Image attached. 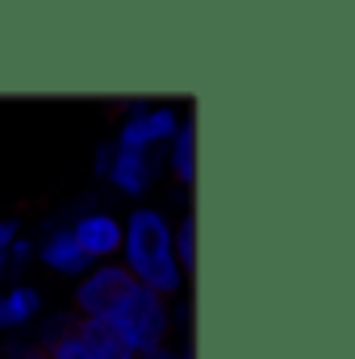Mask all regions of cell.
Masks as SVG:
<instances>
[{"label":"cell","mask_w":355,"mask_h":359,"mask_svg":"<svg viewBox=\"0 0 355 359\" xmlns=\"http://www.w3.org/2000/svg\"><path fill=\"white\" fill-rule=\"evenodd\" d=\"M121 268L134 276V284L159 292L163 301L184 288V271L172 251V222L155 205H138L121 222Z\"/></svg>","instance_id":"cell-1"},{"label":"cell","mask_w":355,"mask_h":359,"mask_svg":"<svg viewBox=\"0 0 355 359\" xmlns=\"http://www.w3.org/2000/svg\"><path fill=\"white\" fill-rule=\"evenodd\" d=\"M105 326H109L134 355L155 351V347H168V339H172V301H163L159 292L134 284L130 297L105 318Z\"/></svg>","instance_id":"cell-2"},{"label":"cell","mask_w":355,"mask_h":359,"mask_svg":"<svg viewBox=\"0 0 355 359\" xmlns=\"http://www.w3.org/2000/svg\"><path fill=\"white\" fill-rule=\"evenodd\" d=\"M180 130V113L168 104H147V100H134L126 121H121V134L113 138L117 151H138V155H155L159 147L172 142V134Z\"/></svg>","instance_id":"cell-3"},{"label":"cell","mask_w":355,"mask_h":359,"mask_svg":"<svg viewBox=\"0 0 355 359\" xmlns=\"http://www.w3.org/2000/svg\"><path fill=\"white\" fill-rule=\"evenodd\" d=\"M134 288V276L121 264H96L76 284V322H105Z\"/></svg>","instance_id":"cell-4"},{"label":"cell","mask_w":355,"mask_h":359,"mask_svg":"<svg viewBox=\"0 0 355 359\" xmlns=\"http://www.w3.org/2000/svg\"><path fill=\"white\" fill-rule=\"evenodd\" d=\"M67 230H72V238L80 243V251L92 264H113V255L121 251V222L113 213H105V209L80 213Z\"/></svg>","instance_id":"cell-5"},{"label":"cell","mask_w":355,"mask_h":359,"mask_svg":"<svg viewBox=\"0 0 355 359\" xmlns=\"http://www.w3.org/2000/svg\"><path fill=\"white\" fill-rule=\"evenodd\" d=\"M34 259H42V268L55 271V276H72V280H84L92 271V259L80 251V243L72 238L67 226H55L38 247H34Z\"/></svg>","instance_id":"cell-6"},{"label":"cell","mask_w":355,"mask_h":359,"mask_svg":"<svg viewBox=\"0 0 355 359\" xmlns=\"http://www.w3.org/2000/svg\"><path fill=\"white\" fill-rule=\"evenodd\" d=\"M109 184L121 196H147L155 188V155H138V151H117L113 147V163H109Z\"/></svg>","instance_id":"cell-7"},{"label":"cell","mask_w":355,"mask_h":359,"mask_svg":"<svg viewBox=\"0 0 355 359\" xmlns=\"http://www.w3.org/2000/svg\"><path fill=\"white\" fill-rule=\"evenodd\" d=\"M42 318V292L34 284H13L0 292V330H21Z\"/></svg>","instance_id":"cell-8"},{"label":"cell","mask_w":355,"mask_h":359,"mask_svg":"<svg viewBox=\"0 0 355 359\" xmlns=\"http://www.w3.org/2000/svg\"><path fill=\"white\" fill-rule=\"evenodd\" d=\"M168 168H172L176 184H188V188L196 184V126H192V117L180 121V130L168 142Z\"/></svg>","instance_id":"cell-9"},{"label":"cell","mask_w":355,"mask_h":359,"mask_svg":"<svg viewBox=\"0 0 355 359\" xmlns=\"http://www.w3.org/2000/svg\"><path fill=\"white\" fill-rule=\"evenodd\" d=\"M76 339L92 359H134V351L105 326V322H76Z\"/></svg>","instance_id":"cell-10"},{"label":"cell","mask_w":355,"mask_h":359,"mask_svg":"<svg viewBox=\"0 0 355 359\" xmlns=\"http://www.w3.org/2000/svg\"><path fill=\"white\" fill-rule=\"evenodd\" d=\"M172 251H176V264L184 276H192L196 268V217L184 213L176 226H172Z\"/></svg>","instance_id":"cell-11"},{"label":"cell","mask_w":355,"mask_h":359,"mask_svg":"<svg viewBox=\"0 0 355 359\" xmlns=\"http://www.w3.org/2000/svg\"><path fill=\"white\" fill-rule=\"evenodd\" d=\"M21 238V222L17 217H4L0 222V280L13 271V243Z\"/></svg>","instance_id":"cell-12"},{"label":"cell","mask_w":355,"mask_h":359,"mask_svg":"<svg viewBox=\"0 0 355 359\" xmlns=\"http://www.w3.org/2000/svg\"><path fill=\"white\" fill-rule=\"evenodd\" d=\"M46 359H92V355L80 347V339H76V326H72V330H67L59 343H51V347H46Z\"/></svg>","instance_id":"cell-13"},{"label":"cell","mask_w":355,"mask_h":359,"mask_svg":"<svg viewBox=\"0 0 355 359\" xmlns=\"http://www.w3.org/2000/svg\"><path fill=\"white\" fill-rule=\"evenodd\" d=\"M29 259H34V243H29V238L21 234V238L13 243V268H25Z\"/></svg>","instance_id":"cell-14"},{"label":"cell","mask_w":355,"mask_h":359,"mask_svg":"<svg viewBox=\"0 0 355 359\" xmlns=\"http://www.w3.org/2000/svg\"><path fill=\"white\" fill-rule=\"evenodd\" d=\"M109 163H113V142H105V147L96 151V163H92V168H96V180L109 176Z\"/></svg>","instance_id":"cell-15"},{"label":"cell","mask_w":355,"mask_h":359,"mask_svg":"<svg viewBox=\"0 0 355 359\" xmlns=\"http://www.w3.org/2000/svg\"><path fill=\"white\" fill-rule=\"evenodd\" d=\"M134 359H180L172 347H155V351H142V355H134Z\"/></svg>","instance_id":"cell-16"},{"label":"cell","mask_w":355,"mask_h":359,"mask_svg":"<svg viewBox=\"0 0 355 359\" xmlns=\"http://www.w3.org/2000/svg\"><path fill=\"white\" fill-rule=\"evenodd\" d=\"M13 359H46V351H42V347H25V351L13 347Z\"/></svg>","instance_id":"cell-17"}]
</instances>
